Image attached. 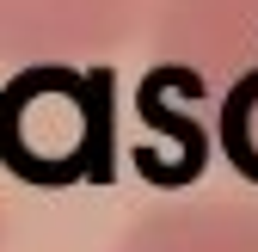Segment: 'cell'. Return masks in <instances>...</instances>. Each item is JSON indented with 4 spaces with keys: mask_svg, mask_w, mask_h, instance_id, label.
<instances>
[{
    "mask_svg": "<svg viewBox=\"0 0 258 252\" xmlns=\"http://www.w3.org/2000/svg\"><path fill=\"white\" fill-rule=\"evenodd\" d=\"M0 172L25 191L111 184L117 105L92 61H31L0 80Z\"/></svg>",
    "mask_w": 258,
    "mask_h": 252,
    "instance_id": "6da1fadb",
    "label": "cell"
},
{
    "mask_svg": "<svg viewBox=\"0 0 258 252\" xmlns=\"http://www.w3.org/2000/svg\"><path fill=\"white\" fill-rule=\"evenodd\" d=\"M148 43L154 61L190 80L209 117V99L258 80V0H154Z\"/></svg>",
    "mask_w": 258,
    "mask_h": 252,
    "instance_id": "7a4b0ae2",
    "label": "cell"
},
{
    "mask_svg": "<svg viewBox=\"0 0 258 252\" xmlns=\"http://www.w3.org/2000/svg\"><path fill=\"white\" fill-rule=\"evenodd\" d=\"M154 0H0V68L105 61L148 31Z\"/></svg>",
    "mask_w": 258,
    "mask_h": 252,
    "instance_id": "3957f363",
    "label": "cell"
},
{
    "mask_svg": "<svg viewBox=\"0 0 258 252\" xmlns=\"http://www.w3.org/2000/svg\"><path fill=\"white\" fill-rule=\"evenodd\" d=\"M136 117L148 142L136 148V172L160 191H184L190 178L209 166V117H203V99L190 92V80L166 61H154L136 86Z\"/></svg>",
    "mask_w": 258,
    "mask_h": 252,
    "instance_id": "277c9868",
    "label": "cell"
},
{
    "mask_svg": "<svg viewBox=\"0 0 258 252\" xmlns=\"http://www.w3.org/2000/svg\"><path fill=\"white\" fill-rule=\"evenodd\" d=\"M111 252H258V197H172L142 209Z\"/></svg>",
    "mask_w": 258,
    "mask_h": 252,
    "instance_id": "5b68a950",
    "label": "cell"
},
{
    "mask_svg": "<svg viewBox=\"0 0 258 252\" xmlns=\"http://www.w3.org/2000/svg\"><path fill=\"white\" fill-rule=\"evenodd\" d=\"M209 148L228 160V172L258 191V80L228 86L209 99Z\"/></svg>",
    "mask_w": 258,
    "mask_h": 252,
    "instance_id": "8992f818",
    "label": "cell"
},
{
    "mask_svg": "<svg viewBox=\"0 0 258 252\" xmlns=\"http://www.w3.org/2000/svg\"><path fill=\"white\" fill-rule=\"evenodd\" d=\"M0 252H7V203H0Z\"/></svg>",
    "mask_w": 258,
    "mask_h": 252,
    "instance_id": "52a82bcc",
    "label": "cell"
}]
</instances>
